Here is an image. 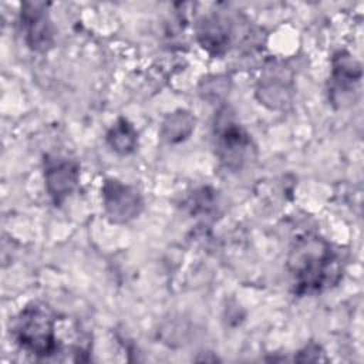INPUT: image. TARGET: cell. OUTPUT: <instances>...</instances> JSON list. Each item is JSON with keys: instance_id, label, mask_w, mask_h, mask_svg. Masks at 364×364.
I'll use <instances>...</instances> for the list:
<instances>
[{"instance_id": "3957f363", "label": "cell", "mask_w": 364, "mask_h": 364, "mask_svg": "<svg viewBox=\"0 0 364 364\" xmlns=\"http://www.w3.org/2000/svg\"><path fill=\"white\" fill-rule=\"evenodd\" d=\"M215 149L219 161L230 169H240L252 156V139L228 108H223L215 121Z\"/></svg>"}, {"instance_id": "30bf717a", "label": "cell", "mask_w": 364, "mask_h": 364, "mask_svg": "<svg viewBox=\"0 0 364 364\" xmlns=\"http://www.w3.org/2000/svg\"><path fill=\"white\" fill-rule=\"evenodd\" d=\"M107 142L117 154L129 155L138 145V134L128 119L119 118L107 132Z\"/></svg>"}, {"instance_id": "ba28073f", "label": "cell", "mask_w": 364, "mask_h": 364, "mask_svg": "<svg viewBox=\"0 0 364 364\" xmlns=\"http://www.w3.org/2000/svg\"><path fill=\"white\" fill-rule=\"evenodd\" d=\"M196 37L202 48L215 57L223 55L232 41V24L222 14L203 16L196 26Z\"/></svg>"}, {"instance_id": "6da1fadb", "label": "cell", "mask_w": 364, "mask_h": 364, "mask_svg": "<svg viewBox=\"0 0 364 364\" xmlns=\"http://www.w3.org/2000/svg\"><path fill=\"white\" fill-rule=\"evenodd\" d=\"M287 269L297 294H317L336 286L343 276V257L317 235L299 237L287 257Z\"/></svg>"}, {"instance_id": "7a4b0ae2", "label": "cell", "mask_w": 364, "mask_h": 364, "mask_svg": "<svg viewBox=\"0 0 364 364\" xmlns=\"http://www.w3.org/2000/svg\"><path fill=\"white\" fill-rule=\"evenodd\" d=\"M57 313L47 304L33 301L14 318L11 334L21 350L38 358H48L60 353L57 337Z\"/></svg>"}, {"instance_id": "52a82bcc", "label": "cell", "mask_w": 364, "mask_h": 364, "mask_svg": "<svg viewBox=\"0 0 364 364\" xmlns=\"http://www.w3.org/2000/svg\"><path fill=\"white\" fill-rule=\"evenodd\" d=\"M80 178L75 161L60 156L47 155L44 158L46 188L54 205H61L75 189Z\"/></svg>"}, {"instance_id": "5b68a950", "label": "cell", "mask_w": 364, "mask_h": 364, "mask_svg": "<svg viewBox=\"0 0 364 364\" xmlns=\"http://www.w3.org/2000/svg\"><path fill=\"white\" fill-rule=\"evenodd\" d=\"M331 75L328 81V100L338 107L354 101V94L360 85L363 73L358 61L346 51L334 54L331 61Z\"/></svg>"}, {"instance_id": "8992f818", "label": "cell", "mask_w": 364, "mask_h": 364, "mask_svg": "<svg viewBox=\"0 0 364 364\" xmlns=\"http://www.w3.org/2000/svg\"><path fill=\"white\" fill-rule=\"evenodd\" d=\"M102 203L108 219L114 223H127L142 210L141 195L118 179H105L102 183Z\"/></svg>"}, {"instance_id": "7c38bea8", "label": "cell", "mask_w": 364, "mask_h": 364, "mask_svg": "<svg viewBox=\"0 0 364 364\" xmlns=\"http://www.w3.org/2000/svg\"><path fill=\"white\" fill-rule=\"evenodd\" d=\"M228 90V84L225 81L223 77H212V78H208L205 81V87L202 88V92L205 98H210V95H213V98H218L219 94H225Z\"/></svg>"}, {"instance_id": "277c9868", "label": "cell", "mask_w": 364, "mask_h": 364, "mask_svg": "<svg viewBox=\"0 0 364 364\" xmlns=\"http://www.w3.org/2000/svg\"><path fill=\"white\" fill-rule=\"evenodd\" d=\"M48 6L44 1H24L21 4L20 27L26 44L33 51L46 53L54 44V26Z\"/></svg>"}, {"instance_id": "8fae6325", "label": "cell", "mask_w": 364, "mask_h": 364, "mask_svg": "<svg viewBox=\"0 0 364 364\" xmlns=\"http://www.w3.org/2000/svg\"><path fill=\"white\" fill-rule=\"evenodd\" d=\"M257 97L260 102L277 109L290 102L291 90L282 78H264L257 88Z\"/></svg>"}, {"instance_id": "9c48e42d", "label": "cell", "mask_w": 364, "mask_h": 364, "mask_svg": "<svg viewBox=\"0 0 364 364\" xmlns=\"http://www.w3.org/2000/svg\"><path fill=\"white\" fill-rule=\"evenodd\" d=\"M195 128V117L185 109H178L169 114L161 128V135L165 141L171 144L181 142L186 139Z\"/></svg>"}]
</instances>
